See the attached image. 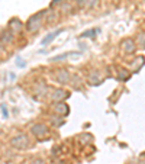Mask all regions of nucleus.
<instances>
[{
    "label": "nucleus",
    "instance_id": "20e7f679",
    "mask_svg": "<svg viewBox=\"0 0 145 164\" xmlns=\"http://www.w3.org/2000/svg\"><path fill=\"white\" fill-rule=\"evenodd\" d=\"M61 32H63L61 29H57L55 32H52V34H48V37H45V38L42 39V42H41V44H42V45H48V44H49L51 41H54V39L57 38V35H58V34H61Z\"/></svg>",
    "mask_w": 145,
    "mask_h": 164
},
{
    "label": "nucleus",
    "instance_id": "39448f33",
    "mask_svg": "<svg viewBox=\"0 0 145 164\" xmlns=\"http://www.w3.org/2000/svg\"><path fill=\"white\" fill-rule=\"evenodd\" d=\"M57 79H58V82H60V83H68V82H70V74H68V71L61 70V71H58Z\"/></svg>",
    "mask_w": 145,
    "mask_h": 164
},
{
    "label": "nucleus",
    "instance_id": "6e6552de",
    "mask_svg": "<svg viewBox=\"0 0 145 164\" xmlns=\"http://www.w3.org/2000/svg\"><path fill=\"white\" fill-rule=\"evenodd\" d=\"M54 109H55V112H58V113H63V115L68 112V108H67L65 105H63V103H60V105H57V106H55Z\"/></svg>",
    "mask_w": 145,
    "mask_h": 164
},
{
    "label": "nucleus",
    "instance_id": "9b49d317",
    "mask_svg": "<svg viewBox=\"0 0 145 164\" xmlns=\"http://www.w3.org/2000/svg\"><path fill=\"white\" fill-rule=\"evenodd\" d=\"M31 164H45V163H44L42 160H35V161H32Z\"/></svg>",
    "mask_w": 145,
    "mask_h": 164
},
{
    "label": "nucleus",
    "instance_id": "7ed1b4c3",
    "mask_svg": "<svg viewBox=\"0 0 145 164\" xmlns=\"http://www.w3.org/2000/svg\"><path fill=\"white\" fill-rule=\"evenodd\" d=\"M32 134H35L38 138L45 137V135L48 134V128H46L45 125H35V126L32 128Z\"/></svg>",
    "mask_w": 145,
    "mask_h": 164
},
{
    "label": "nucleus",
    "instance_id": "f03ea898",
    "mask_svg": "<svg viewBox=\"0 0 145 164\" xmlns=\"http://www.w3.org/2000/svg\"><path fill=\"white\" fill-rule=\"evenodd\" d=\"M41 16H42V13H36L28 20V31L29 32H35L36 29L41 26Z\"/></svg>",
    "mask_w": 145,
    "mask_h": 164
},
{
    "label": "nucleus",
    "instance_id": "1a4fd4ad",
    "mask_svg": "<svg viewBox=\"0 0 145 164\" xmlns=\"http://www.w3.org/2000/svg\"><path fill=\"white\" fill-rule=\"evenodd\" d=\"M10 28H13L15 31H16V29L19 31V28H20V22H19V20H12V23H10Z\"/></svg>",
    "mask_w": 145,
    "mask_h": 164
},
{
    "label": "nucleus",
    "instance_id": "f8f14e48",
    "mask_svg": "<svg viewBox=\"0 0 145 164\" xmlns=\"http://www.w3.org/2000/svg\"><path fill=\"white\" fill-rule=\"evenodd\" d=\"M139 164H145V160H144V158H142V160L139 161Z\"/></svg>",
    "mask_w": 145,
    "mask_h": 164
},
{
    "label": "nucleus",
    "instance_id": "0eeeda50",
    "mask_svg": "<svg viewBox=\"0 0 145 164\" xmlns=\"http://www.w3.org/2000/svg\"><path fill=\"white\" fill-rule=\"evenodd\" d=\"M65 92H63V90H57L54 94H52V100H61V99H64V97H67V94H64Z\"/></svg>",
    "mask_w": 145,
    "mask_h": 164
},
{
    "label": "nucleus",
    "instance_id": "9d476101",
    "mask_svg": "<svg viewBox=\"0 0 145 164\" xmlns=\"http://www.w3.org/2000/svg\"><path fill=\"white\" fill-rule=\"evenodd\" d=\"M96 32H97V31H96V29H93V31H89V32H84V34H83L81 37H94L93 34H96Z\"/></svg>",
    "mask_w": 145,
    "mask_h": 164
},
{
    "label": "nucleus",
    "instance_id": "f257e3e1",
    "mask_svg": "<svg viewBox=\"0 0 145 164\" xmlns=\"http://www.w3.org/2000/svg\"><path fill=\"white\" fill-rule=\"evenodd\" d=\"M12 145L15 148H18V150H23V148H26L29 145V139H28V137L25 134H20V135H18V137H15L12 139Z\"/></svg>",
    "mask_w": 145,
    "mask_h": 164
},
{
    "label": "nucleus",
    "instance_id": "423d86ee",
    "mask_svg": "<svg viewBox=\"0 0 145 164\" xmlns=\"http://www.w3.org/2000/svg\"><path fill=\"white\" fill-rule=\"evenodd\" d=\"M122 46H123L125 52H134V49H135V44L132 39H125L122 42Z\"/></svg>",
    "mask_w": 145,
    "mask_h": 164
}]
</instances>
